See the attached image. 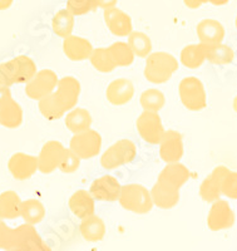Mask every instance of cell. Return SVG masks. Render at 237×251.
Returning <instances> with one entry per match:
<instances>
[{
  "instance_id": "1",
  "label": "cell",
  "mask_w": 237,
  "mask_h": 251,
  "mask_svg": "<svg viewBox=\"0 0 237 251\" xmlns=\"http://www.w3.org/2000/svg\"><path fill=\"white\" fill-rule=\"evenodd\" d=\"M79 96V80L71 75L63 77L58 80L54 91L38 100V108L42 116L48 121L59 120L77 106Z\"/></svg>"
},
{
  "instance_id": "2",
  "label": "cell",
  "mask_w": 237,
  "mask_h": 251,
  "mask_svg": "<svg viewBox=\"0 0 237 251\" xmlns=\"http://www.w3.org/2000/svg\"><path fill=\"white\" fill-rule=\"evenodd\" d=\"M37 64L28 55H18L8 62L0 63V84L12 87L26 83L37 73Z\"/></svg>"
},
{
  "instance_id": "3",
  "label": "cell",
  "mask_w": 237,
  "mask_h": 251,
  "mask_svg": "<svg viewBox=\"0 0 237 251\" xmlns=\"http://www.w3.org/2000/svg\"><path fill=\"white\" fill-rule=\"evenodd\" d=\"M178 71V60L167 51H154L147 57L144 78L153 84L168 82Z\"/></svg>"
},
{
  "instance_id": "4",
  "label": "cell",
  "mask_w": 237,
  "mask_h": 251,
  "mask_svg": "<svg viewBox=\"0 0 237 251\" xmlns=\"http://www.w3.org/2000/svg\"><path fill=\"white\" fill-rule=\"evenodd\" d=\"M118 201L124 210L138 215L148 214L154 206L151 192L140 183H129L122 186Z\"/></svg>"
},
{
  "instance_id": "5",
  "label": "cell",
  "mask_w": 237,
  "mask_h": 251,
  "mask_svg": "<svg viewBox=\"0 0 237 251\" xmlns=\"http://www.w3.org/2000/svg\"><path fill=\"white\" fill-rule=\"evenodd\" d=\"M50 248L40 237L34 225L23 224L12 230L8 251H49Z\"/></svg>"
},
{
  "instance_id": "6",
  "label": "cell",
  "mask_w": 237,
  "mask_h": 251,
  "mask_svg": "<svg viewBox=\"0 0 237 251\" xmlns=\"http://www.w3.org/2000/svg\"><path fill=\"white\" fill-rule=\"evenodd\" d=\"M178 94L182 104L189 111L200 112L207 107V94L205 86L198 78H183L178 86Z\"/></svg>"
},
{
  "instance_id": "7",
  "label": "cell",
  "mask_w": 237,
  "mask_h": 251,
  "mask_svg": "<svg viewBox=\"0 0 237 251\" xmlns=\"http://www.w3.org/2000/svg\"><path fill=\"white\" fill-rule=\"evenodd\" d=\"M137 156V147L131 140H119L109 147L100 157V166L104 170H116L128 165Z\"/></svg>"
},
{
  "instance_id": "8",
  "label": "cell",
  "mask_w": 237,
  "mask_h": 251,
  "mask_svg": "<svg viewBox=\"0 0 237 251\" xmlns=\"http://www.w3.org/2000/svg\"><path fill=\"white\" fill-rule=\"evenodd\" d=\"M69 149L74 152L80 160H91L100 153L102 136L95 129H86L74 133L69 142Z\"/></svg>"
},
{
  "instance_id": "9",
  "label": "cell",
  "mask_w": 237,
  "mask_h": 251,
  "mask_svg": "<svg viewBox=\"0 0 237 251\" xmlns=\"http://www.w3.org/2000/svg\"><path fill=\"white\" fill-rule=\"evenodd\" d=\"M58 75L51 69H42L25 83V94L30 100H39L54 91L58 84Z\"/></svg>"
},
{
  "instance_id": "10",
  "label": "cell",
  "mask_w": 237,
  "mask_h": 251,
  "mask_svg": "<svg viewBox=\"0 0 237 251\" xmlns=\"http://www.w3.org/2000/svg\"><path fill=\"white\" fill-rule=\"evenodd\" d=\"M136 127L142 140L149 145H158L165 133V127L158 112L143 111V113L138 116Z\"/></svg>"
},
{
  "instance_id": "11",
  "label": "cell",
  "mask_w": 237,
  "mask_h": 251,
  "mask_svg": "<svg viewBox=\"0 0 237 251\" xmlns=\"http://www.w3.org/2000/svg\"><path fill=\"white\" fill-rule=\"evenodd\" d=\"M236 217L230 203L225 200H216L212 202L207 216V226L211 231H222L229 230L235 225Z\"/></svg>"
},
{
  "instance_id": "12",
  "label": "cell",
  "mask_w": 237,
  "mask_h": 251,
  "mask_svg": "<svg viewBox=\"0 0 237 251\" xmlns=\"http://www.w3.org/2000/svg\"><path fill=\"white\" fill-rule=\"evenodd\" d=\"M158 146H160L161 158L166 163L180 162L185 153L182 134L173 129L165 131Z\"/></svg>"
},
{
  "instance_id": "13",
  "label": "cell",
  "mask_w": 237,
  "mask_h": 251,
  "mask_svg": "<svg viewBox=\"0 0 237 251\" xmlns=\"http://www.w3.org/2000/svg\"><path fill=\"white\" fill-rule=\"evenodd\" d=\"M66 152L63 143L58 141H49L42 147L38 154V171L44 175L53 174L59 167L60 160Z\"/></svg>"
},
{
  "instance_id": "14",
  "label": "cell",
  "mask_w": 237,
  "mask_h": 251,
  "mask_svg": "<svg viewBox=\"0 0 237 251\" xmlns=\"http://www.w3.org/2000/svg\"><path fill=\"white\" fill-rule=\"evenodd\" d=\"M8 170L18 181L32 178L38 171V158L33 154L17 152L8 161Z\"/></svg>"
},
{
  "instance_id": "15",
  "label": "cell",
  "mask_w": 237,
  "mask_h": 251,
  "mask_svg": "<svg viewBox=\"0 0 237 251\" xmlns=\"http://www.w3.org/2000/svg\"><path fill=\"white\" fill-rule=\"evenodd\" d=\"M120 185L118 180L113 176H102L92 182L89 192L95 201L103 202H115L118 201L120 194Z\"/></svg>"
},
{
  "instance_id": "16",
  "label": "cell",
  "mask_w": 237,
  "mask_h": 251,
  "mask_svg": "<svg viewBox=\"0 0 237 251\" xmlns=\"http://www.w3.org/2000/svg\"><path fill=\"white\" fill-rule=\"evenodd\" d=\"M180 190L181 188L169 185V183L157 178V182L154 183V186L149 191L153 205L162 208V210L173 208L180 202Z\"/></svg>"
},
{
  "instance_id": "17",
  "label": "cell",
  "mask_w": 237,
  "mask_h": 251,
  "mask_svg": "<svg viewBox=\"0 0 237 251\" xmlns=\"http://www.w3.org/2000/svg\"><path fill=\"white\" fill-rule=\"evenodd\" d=\"M229 172V169L226 166H217L211 175L206 177L203 182L200 186V196L205 202H214L216 200L221 199V183L222 178Z\"/></svg>"
},
{
  "instance_id": "18",
  "label": "cell",
  "mask_w": 237,
  "mask_h": 251,
  "mask_svg": "<svg viewBox=\"0 0 237 251\" xmlns=\"http://www.w3.org/2000/svg\"><path fill=\"white\" fill-rule=\"evenodd\" d=\"M104 22L106 25L108 26L109 31L113 35L117 37H128L131 31L133 30V24L132 19L127 13H124L120 9L108 8L104 9Z\"/></svg>"
},
{
  "instance_id": "19",
  "label": "cell",
  "mask_w": 237,
  "mask_h": 251,
  "mask_svg": "<svg viewBox=\"0 0 237 251\" xmlns=\"http://www.w3.org/2000/svg\"><path fill=\"white\" fill-rule=\"evenodd\" d=\"M133 96H135V86L127 78L115 79L107 87L106 97L113 106H124L133 100Z\"/></svg>"
},
{
  "instance_id": "20",
  "label": "cell",
  "mask_w": 237,
  "mask_h": 251,
  "mask_svg": "<svg viewBox=\"0 0 237 251\" xmlns=\"http://www.w3.org/2000/svg\"><path fill=\"white\" fill-rule=\"evenodd\" d=\"M93 46L88 39L78 35H69L64 38L63 42V51L68 59L73 62H82L87 60L91 57L93 51Z\"/></svg>"
},
{
  "instance_id": "21",
  "label": "cell",
  "mask_w": 237,
  "mask_h": 251,
  "mask_svg": "<svg viewBox=\"0 0 237 251\" xmlns=\"http://www.w3.org/2000/svg\"><path fill=\"white\" fill-rule=\"evenodd\" d=\"M196 33L202 44L221 43L225 39V28L218 20L203 19L196 26Z\"/></svg>"
},
{
  "instance_id": "22",
  "label": "cell",
  "mask_w": 237,
  "mask_h": 251,
  "mask_svg": "<svg viewBox=\"0 0 237 251\" xmlns=\"http://www.w3.org/2000/svg\"><path fill=\"white\" fill-rule=\"evenodd\" d=\"M69 208L78 219H84L95 212V200L91 192L86 190H78L69 199Z\"/></svg>"
},
{
  "instance_id": "23",
  "label": "cell",
  "mask_w": 237,
  "mask_h": 251,
  "mask_svg": "<svg viewBox=\"0 0 237 251\" xmlns=\"http://www.w3.org/2000/svg\"><path fill=\"white\" fill-rule=\"evenodd\" d=\"M79 230L83 239L86 241H89V243L102 241L104 239V236H106V225H104V221L95 214L82 219Z\"/></svg>"
},
{
  "instance_id": "24",
  "label": "cell",
  "mask_w": 237,
  "mask_h": 251,
  "mask_svg": "<svg viewBox=\"0 0 237 251\" xmlns=\"http://www.w3.org/2000/svg\"><path fill=\"white\" fill-rule=\"evenodd\" d=\"M22 123H23V108L14 98H10L0 106V126H4L9 129H14L20 127Z\"/></svg>"
},
{
  "instance_id": "25",
  "label": "cell",
  "mask_w": 237,
  "mask_h": 251,
  "mask_svg": "<svg viewBox=\"0 0 237 251\" xmlns=\"http://www.w3.org/2000/svg\"><path fill=\"white\" fill-rule=\"evenodd\" d=\"M191 177V172L186 166L180 162L167 163V166L158 175V180L181 188Z\"/></svg>"
},
{
  "instance_id": "26",
  "label": "cell",
  "mask_w": 237,
  "mask_h": 251,
  "mask_svg": "<svg viewBox=\"0 0 237 251\" xmlns=\"http://www.w3.org/2000/svg\"><path fill=\"white\" fill-rule=\"evenodd\" d=\"M205 46L206 60L216 66H226L234 62L235 51L231 47L226 46L222 42L216 44H203Z\"/></svg>"
},
{
  "instance_id": "27",
  "label": "cell",
  "mask_w": 237,
  "mask_h": 251,
  "mask_svg": "<svg viewBox=\"0 0 237 251\" xmlns=\"http://www.w3.org/2000/svg\"><path fill=\"white\" fill-rule=\"evenodd\" d=\"M22 199L15 191L0 194V220H15L20 217Z\"/></svg>"
},
{
  "instance_id": "28",
  "label": "cell",
  "mask_w": 237,
  "mask_h": 251,
  "mask_svg": "<svg viewBox=\"0 0 237 251\" xmlns=\"http://www.w3.org/2000/svg\"><path fill=\"white\" fill-rule=\"evenodd\" d=\"M92 116L84 108H73L66 113V127L71 133H79L91 128Z\"/></svg>"
},
{
  "instance_id": "29",
  "label": "cell",
  "mask_w": 237,
  "mask_h": 251,
  "mask_svg": "<svg viewBox=\"0 0 237 251\" xmlns=\"http://www.w3.org/2000/svg\"><path fill=\"white\" fill-rule=\"evenodd\" d=\"M20 217L30 225H37L42 223L46 217V207L37 199H29L22 201L20 205Z\"/></svg>"
},
{
  "instance_id": "30",
  "label": "cell",
  "mask_w": 237,
  "mask_h": 251,
  "mask_svg": "<svg viewBox=\"0 0 237 251\" xmlns=\"http://www.w3.org/2000/svg\"><path fill=\"white\" fill-rule=\"evenodd\" d=\"M180 60L189 69H197L206 62L205 46L202 43L190 44L181 50Z\"/></svg>"
},
{
  "instance_id": "31",
  "label": "cell",
  "mask_w": 237,
  "mask_h": 251,
  "mask_svg": "<svg viewBox=\"0 0 237 251\" xmlns=\"http://www.w3.org/2000/svg\"><path fill=\"white\" fill-rule=\"evenodd\" d=\"M112 60L116 67H129L135 62V53L132 51L128 43L124 42H116L107 48Z\"/></svg>"
},
{
  "instance_id": "32",
  "label": "cell",
  "mask_w": 237,
  "mask_h": 251,
  "mask_svg": "<svg viewBox=\"0 0 237 251\" xmlns=\"http://www.w3.org/2000/svg\"><path fill=\"white\" fill-rule=\"evenodd\" d=\"M51 28L58 37L63 38V39L69 37L74 29V15L67 9H62L51 20Z\"/></svg>"
},
{
  "instance_id": "33",
  "label": "cell",
  "mask_w": 237,
  "mask_h": 251,
  "mask_svg": "<svg viewBox=\"0 0 237 251\" xmlns=\"http://www.w3.org/2000/svg\"><path fill=\"white\" fill-rule=\"evenodd\" d=\"M128 44L136 57L147 58L152 53V40L143 31H131L128 35Z\"/></svg>"
},
{
  "instance_id": "34",
  "label": "cell",
  "mask_w": 237,
  "mask_h": 251,
  "mask_svg": "<svg viewBox=\"0 0 237 251\" xmlns=\"http://www.w3.org/2000/svg\"><path fill=\"white\" fill-rule=\"evenodd\" d=\"M140 103L143 111L160 112L166 104V97L160 89L149 88L141 94Z\"/></svg>"
},
{
  "instance_id": "35",
  "label": "cell",
  "mask_w": 237,
  "mask_h": 251,
  "mask_svg": "<svg viewBox=\"0 0 237 251\" xmlns=\"http://www.w3.org/2000/svg\"><path fill=\"white\" fill-rule=\"evenodd\" d=\"M89 60H91L93 68L97 69L100 73H111V72L117 68L113 60H112L107 48L93 49Z\"/></svg>"
},
{
  "instance_id": "36",
  "label": "cell",
  "mask_w": 237,
  "mask_h": 251,
  "mask_svg": "<svg viewBox=\"0 0 237 251\" xmlns=\"http://www.w3.org/2000/svg\"><path fill=\"white\" fill-rule=\"evenodd\" d=\"M67 10L71 13L74 17L86 15L97 9L95 0H68L67 1Z\"/></svg>"
},
{
  "instance_id": "37",
  "label": "cell",
  "mask_w": 237,
  "mask_h": 251,
  "mask_svg": "<svg viewBox=\"0 0 237 251\" xmlns=\"http://www.w3.org/2000/svg\"><path fill=\"white\" fill-rule=\"evenodd\" d=\"M221 192L223 196L229 197L231 200H237V172L229 170V172L223 176Z\"/></svg>"
},
{
  "instance_id": "38",
  "label": "cell",
  "mask_w": 237,
  "mask_h": 251,
  "mask_svg": "<svg viewBox=\"0 0 237 251\" xmlns=\"http://www.w3.org/2000/svg\"><path fill=\"white\" fill-rule=\"evenodd\" d=\"M80 166V158L71 151V149H66L62 160H60L59 167L58 169L63 174H73V172L78 171Z\"/></svg>"
},
{
  "instance_id": "39",
  "label": "cell",
  "mask_w": 237,
  "mask_h": 251,
  "mask_svg": "<svg viewBox=\"0 0 237 251\" xmlns=\"http://www.w3.org/2000/svg\"><path fill=\"white\" fill-rule=\"evenodd\" d=\"M12 227H9L4 223V220H0V250L8 251L10 237H12Z\"/></svg>"
},
{
  "instance_id": "40",
  "label": "cell",
  "mask_w": 237,
  "mask_h": 251,
  "mask_svg": "<svg viewBox=\"0 0 237 251\" xmlns=\"http://www.w3.org/2000/svg\"><path fill=\"white\" fill-rule=\"evenodd\" d=\"M10 98H13L10 87L0 84V106H1V104H4V103H5L6 100H10Z\"/></svg>"
},
{
  "instance_id": "41",
  "label": "cell",
  "mask_w": 237,
  "mask_h": 251,
  "mask_svg": "<svg viewBox=\"0 0 237 251\" xmlns=\"http://www.w3.org/2000/svg\"><path fill=\"white\" fill-rule=\"evenodd\" d=\"M95 5H97V8L108 9L117 5L118 0H95Z\"/></svg>"
},
{
  "instance_id": "42",
  "label": "cell",
  "mask_w": 237,
  "mask_h": 251,
  "mask_svg": "<svg viewBox=\"0 0 237 251\" xmlns=\"http://www.w3.org/2000/svg\"><path fill=\"white\" fill-rule=\"evenodd\" d=\"M183 1H185V5L190 9H198L203 4L207 3V0H183Z\"/></svg>"
},
{
  "instance_id": "43",
  "label": "cell",
  "mask_w": 237,
  "mask_h": 251,
  "mask_svg": "<svg viewBox=\"0 0 237 251\" xmlns=\"http://www.w3.org/2000/svg\"><path fill=\"white\" fill-rule=\"evenodd\" d=\"M15 0H0V10H6L13 5Z\"/></svg>"
},
{
  "instance_id": "44",
  "label": "cell",
  "mask_w": 237,
  "mask_h": 251,
  "mask_svg": "<svg viewBox=\"0 0 237 251\" xmlns=\"http://www.w3.org/2000/svg\"><path fill=\"white\" fill-rule=\"evenodd\" d=\"M230 0H207V3H211L216 6H221V5H225V4L229 3Z\"/></svg>"
},
{
  "instance_id": "45",
  "label": "cell",
  "mask_w": 237,
  "mask_h": 251,
  "mask_svg": "<svg viewBox=\"0 0 237 251\" xmlns=\"http://www.w3.org/2000/svg\"><path fill=\"white\" fill-rule=\"evenodd\" d=\"M232 106H234L235 112H236V113H237V96H236V97H235V100H234V104H232Z\"/></svg>"
},
{
  "instance_id": "46",
  "label": "cell",
  "mask_w": 237,
  "mask_h": 251,
  "mask_svg": "<svg viewBox=\"0 0 237 251\" xmlns=\"http://www.w3.org/2000/svg\"><path fill=\"white\" fill-rule=\"evenodd\" d=\"M236 28H237V17H236Z\"/></svg>"
}]
</instances>
